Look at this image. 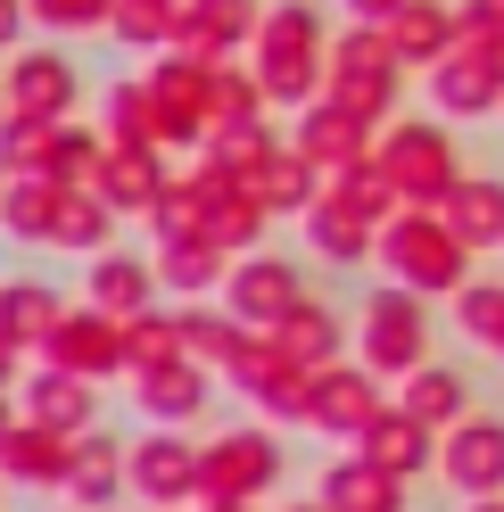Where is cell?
<instances>
[{
  "label": "cell",
  "instance_id": "obj_5",
  "mask_svg": "<svg viewBox=\"0 0 504 512\" xmlns=\"http://www.w3.org/2000/svg\"><path fill=\"white\" fill-rule=\"evenodd\" d=\"M381 166H389L405 207H447V190L471 174L455 133H447V116H397V124H381Z\"/></svg>",
  "mask_w": 504,
  "mask_h": 512
},
{
  "label": "cell",
  "instance_id": "obj_27",
  "mask_svg": "<svg viewBox=\"0 0 504 512\" xmlns=\"http://www.w3.org/2000/svg\"><path fill=\"white\" fill-rule=\"evenodd\" d=\"M298 232H306V248L323 256L331 273H356V265H372V248H381V223H364L356 207H339V199H314L298 215Z\"/></svg>",
  "mask_w": 504,
  "mask_h": 512
},
{
  "label": "cell",
  "instance_id": "obj_2",
  "mask_svg": "<svg viewBox=\"0 0 504 512\" xmlns=\"http://www.w3.org/2000/svg\"><path fill=\"white\" fill-rule=\"evenodd\" d=\"M372 265H381L397 290L463 298V281H471V240H463L438 207H397V215L381 223V248H372Z\"/></svg>",
  "mask_w": 504,
  "mask_h": 512
},
{
  "label": "cell",
  "instance_id": "obj_23",
  "mask_svg": "<svg viewBox=\"0 0 504 512\" xmlns=\"http://www.w3.org/2000/svg\"><path fill=\"white\" fill-rule=\"evenodd\" d=\"M166 182H174L166 149H124V141H108V166H100V182H91V190H100L116 215L149 223V215H157V199H166Z\"/></svg>",
  "mask_w": 504,
  "mask_h": 512
},
{
  "label": "cell",
  "instance_id": "obj_30",
  "mask_svg": "<svg viewBox=\"0 0 504 512\" xmlns=\"http://www.w3.org/2000/svg\"><path fill=\"white\" fill-rule=\"evenodd\" d=\"M356 455H372V463L397 471V479H422V471H438V430H430V422H414L405 405H389L381 422L356 438Z\"/></svg>",
  "mask_w": 504,
  "mask_h": 512
},
{
  "label": "cell",
  "instance_id": "obj_39",
  "mask_svg": "<svg viewBox=\"0 0 504 512\" xmlns=\"http://www.w3.org/2000/svg\"><path fill=\"white\" fill-rule=\"evenodd\" d=\"M265 223H273V207H265L248 182H232L224 199L207 207V240H224L232 256H248V248H265Z\"/></svg>",
  "mask_w": 504,
  "mask_h": 512
},
{
  "label": "cell",
  "instance_id": "obj_28",
  "mask_svg": "<svg viewBox=\"0 0 504 512\" xmlns=\"http://www.w3.org/2000/svg\"><path fill=\"white\" fill-rule=\"evenodd\" d=\"M273 347H281V356H290V364H306V372H323V364H339V356H348V347H356V331L348 323H339V314L323 306V298H298L290 314H281V323H273Z\"/></svg>",
  "mask_w": 504,
  "mask_h": 512
},
{
  "label": "cell",
  "instance_id": "obj_44",
  "mask_svg": "<svg viewBox=\"0 0 504 512\" xmlns=\"http://www.w3.org/2000/svg\"><path fill=\"white\" fill-rule=\"evenodd\" d=\"M50 149H58V124L50 116H9V124H0V166H9V174H50Z\"/></svg>",
  "mask_w": 504,
  "mask_h": 512
},
{
  "label": "cell",
  "instance_id": "obj_55",
  "mask_svg": "<svg viewBox=\"0 0 504 512\" xmlns=\"http://www.w3.org/2000/svg\"><path fill=\"white\" fill-rule=\"evenodd\" d=\"M471 9H488V17H496V25H504V0H471Z\"/></svg>",
  "mask_w": 504,
  "mask_h": 512
},
{
  "label": "cell",
  "instance_id": "obj_12",
  "mask_svg": "<svg viewBox=\"0 0 504 512\" xmlns=\"http://www.w3.org/2000/svg\"><path fill=\"white\" fill-rule=\"evenodd\" d=\"M133 504H199V438L149 422L133 438Z\"/></svg>",
  "mask_w": 504,
  "mask_h": 512
},
{
  "label": "cell",
  "instance_id": "obj_31",
  "mask_svg": "<svg viewBox=\"0 0 504 512\" xmlns=\"http://www.w3.org/2000/svg\"><path fill=\"white\" fill-rule=\"evenodd\" d=\"M58 207H67V182H50V174H9L0 232H9L17 248H50V240H58Z\"/></svg>",
  "mask_w": 504,
  "mask_h": 512
},
{
  "label": "cell",
  "instance_id": "obj_32",
  "mask_svg": "<svg viewBox=\"0 0 504 512\" xmlns=\"http://www.w3.org/2000/svg\"><path fill=\"white\" fill-rule=\"evenodd\" d=\"M455 223V232L471 240V256H488V248H504V174H480L471 166L455 190H447V207H438Z\"/></svg>",
  "mask_w": 504,
  "mask_h": 512
},
{
  "label": "cell",
  "instance_id": "obj_22",
  "mask_svg": "<svg viewBox=\"0 0 504 512\" xmlns=\"http://www.w3.org/2000/svg\"><path fill=\"white\" fill-rule=\"evenodd\" d=\"M17 405L34 413V422L67 430V438L100 430V380H83V372H58V364H34V372L17 380Z\"/></svg>",
  "mask_w": 504,
  "mask_h": 512
},
{
  "label": "cell",
  "instance_id": "obj_1",
  "mask_svg": "<svg viewBox=\"0 0 504 512\" xmlns=\"http://www.w3.org/2000/svg\"><path fill=\"white\" fill-rule=\"evenodd\" d=\"M248 67H257L273 108H290V116L314 108L323 83H331V17L314 9V0H273L257 42H248Z\"/></svg>",
  "mask_w": 504,
  "mask_h": 512
},
{
  "label": "cell",
  "instance_id": "obj_20",
  "mask_svg": "<svg viewBox=\"0 0 504 512\" xmlns=\"http://www.w3.org/2000/svg\"><path fill=\"white\" fill-rule=\"evenodd\" d=\"M133 496V438H116V430H83L75 438V463H67V504L83 512H108Z\"/></svg>",
  "mask_w": 504,
  "mask_h": 512
},
{
  "label": "cell",
  "instance_id": "obj_33",
  "mask_svg": "<svg viewBox=\"0 0 504 512\" xmlns=\"http://www.w3.org/2000/svg\"><path fill=\"white\" fill-rule=\"evenodd\" d=\"M397 405L414 413V422H430V430H455L463 413H471V380H463V364H422V372H405L397 380Z\"/></svg>",
  "mask_w": 504,
  "mask_h": 512
},
{
  "label": "cell",
  "instance_id": "obj_38",
  "mask_svg": "<svg viewBox=\"0 0 504 512\" xmlns=\"http://www.w3.org/2000/svg\"><path fill=\"white\" fill-rule=\"evenodd\" d=\"M116 207L100 199V190H67V207H58V256H100V248H116Z\"/></svg>",
  "mask_w": 504,
  "mask_h": 512
},
{
  "label": "cell",
  "instance_id": "obj_52",
  "mask_svg": "<svg viewBox=\"0 0 504 512\" xmlns=\"http://www.w3.org/2000/svg\"><path fill=\"white\" fill-rule=\"evenodd\" d=\"M463 512H504V496H463Z\"/></svg>",
  "mask_w": 504,
  "mask_h": 512
},
{
  "label": "cell",
  "instance_id": "obj_16",
  "mask_svg": "<svg viewBox=\"0 0 504 512\" xmlns=\"http://www.w3.org/2000/svg\"><path fill=\"white\" fill-rule=\"evenodd\" d=\"M67 463H75V438L34 422V413H17V430L0 438V479L25 496H67Z\"/></svg>",
  "mask_w": 504,
  "mask_h": 512
},
{
  "label": "cell",
  "instance_id": "obj_18",
  "mask_svg": "<svg viewBox=\"0 0 504 512\" xmlns=\"http://www.w3.org/2000/svg\"><path fill=\"white\" fill-rule=\"evenodd\" d=\"M290 149L306 157V166L339 174V166H356V157H372V149H381V124L348 116L339 100H314V108H298V116H290Z\"/></svg>",
  "mask_w": 504,
  "mask_h": 512
},
{
  "label": "cell",
  "instance_id": "obj_13",
  "mask_svg": "<svg viewBox=\"0 0 504 512\" xmlns=\"http://www.w3.org/2000/svg\"><path fill=\"white\" fill-rule=\"evenodd\" d=\"M42 364L83 372V380H124V372H133V364H124V323H116V314H100L91 298H75V306H67V323L50 331Z\"/></svg>",
  "mask_w": 504,
  "mask_h": 512
},
{
  "label": "cell",
  "instance_id": "obj_19",
  "mask_svg": "<svg viewBox=\"0 0 504 512\" xmlns=\"http://www.w3.org/2000/svg\"><path fill=\"white\" fill-rule=\"evenodd\" d=\"M83 298L116 314V323H133V314H149L157 298H166V281H157V256H133V248H100L83 256Z\"/></svg>",
  "mask_w": 504,
  "mask_h": 512
},
{
  "label": "cell",
  "instance_id": "obj_50",
  "mask_svg": "<svg viewBox=\"0 0 504 512\" xmlns=\"http://www.w3.org/2000/svg\"><path fill=\"white\" fill-rule=\"evenodd\" d=\"M17 413H25V405H17V389H0V438L17 430Z\"/></svg>",
  "mask_w": 504,
  "mask_h": 512
},
{
  "label": "cell",
  "instance_id": "obj_48",
  "mask_svg": "<svg viewBox=\"0 0 504 512\" xmlns=\"http://www.w3.org/2000/svg\"><path fill=\"white\" fill-rule=\"evenodd\" d=\"M339 9H348V17H364V25H389L405 0H339Z\"/></svg>",
  "mask_w": 504,
  "mask_h": 512
},
{
  "label": "cell",
  "instance_id": "obj_36",
  "mask_svg": "<svg viewBox=\"0 0 504 512\" xmlns=\"http://www.w3.org/2000/svg\"><path fill=\"white\" fill-rule=\"evenodd\" d=\"M248 190H257V199L273 207V223H281V215H290V223H298V215H306L314 199H323V166H306V157H298L290 141H281V149L265 157V166H257V174H248Z\"/></svg>",
  "mask_w": 504,
  "mask_h": 512
},
{
  "label": "cell",
  "instance_id": "obj_24",
  "mask_svg": "<svg viewBox=\"0 0 504 512\" xmlns=\"http://www.w3.org/2000/svg\"><path fill=\"white\" fill-rule=\"evenodd\" d=\"M58 323H67V290H50L42 273H0V339H17L25 356H42Z\"/></svg>",
  "mask_w": 504,
  "mask_h": 512
},
{
  "label": "cell",
  "instance_id": "obj_21",
  "mask_svg": "<svg viewBox=\"0 0 504 512\" xmlns=\"http://www.w3.org/2000/svg\"><path fill=\"white\" fill-rule=\"evenodd\" d=\"M430 108L447 116V124H480V116H496V108H504L496 58H480V50H447V58L430 67Z\"/></svg>",
  "mask_w": 504,
  "mask_h": 512
},
{
  "label": "cell",
  "instance_id": "obj_37",
  "mask_svg": "<svg viewBox=\"0 0 504 512\" xmlns=\"http://www.w3.org/2000/svg\"><path fill=\"white\" fill-rule=\"evenodd\" d=\"M323 199H339V207H356L364 223H389L405 199H397V182H389V166H381V149L372 157H356V166H339V174H323Z\"/></svg>",
  "mask_w": 504,
  "mask_h": 512
},
{
  "label": "cell",
  "instance_id": "obj_40",
  "mask_svg": "<svg viewBox=\"0 0 504 512\" xmlns=\"http://www.w3.org/2000/svg\"><path fill=\"white\" fill-rule=\"evenodd\" d=\"M100 166H108V133L100 124H58V149H50V182H67V190H91L100 182Z\"/></svg>",
  "mask_w": 504,
  "mask_h": 512
},
{
  "label": "cell",
  "instance_id": "obj_3",
  "mask_svg": "<svg viewBox=\"0 0 504 512\" xmlns=\"http://www.w3.org/2000/svg\"><path fill=\"white\" fill-rule=\"evenodd\" d=\"M397 91H405V58L389 42V25L348 17L331 34V83H323V100H339L364 124H397Z\"/></svg>",
  "mask_w": 504,
  "mask_h": 512
},
{
  "label": "cell",
  "instance_id": "obj_42",
  "mask_svg": "<svg viewBox=\"0 0 504 512\" xmlns=\"http://www.w3.org/2000/svg\"><path fill=\"white\" fill-rule=\"evenodd\" d=\"M108 42H116V50H141V58L174 50V9H166V0H116Z\"/></svg>",
  "mask_w": 504,
  "mask_h": 512
},
{
  "label": "cell",
  "instance_id": "obj_35",
  "mask_svg": "<svg viewBox=\"0 0 504 512\" xmlns=\"http://www.w3.org/2000/svg\"><path fill=\"white\" fill-rule=\"evenodd\" d=\"M248 339H257V331H248V323H240V314H232L224 298H215V306H199V298L182 306V347H191V356H199L215 380H224V372L240 364V347H248Z\"/></svg>",
  "mask_w": 504,
  "mask_h": 512
},
{
  "label": "cell",
  "instance_id": "obj_9",
  "mask_svg": "<svg viewBox=\"0 0 504 512\" xmlns=\"http://www.w3.org/2000/svg\"><path fill=\"white\" fill-rule=\"evenodd\" d=\"M0 83H9V116H50V124H67L75 100H83L75 58H67V50H50V42L9 50V58H0Z\"/></svg>",
  "mask_w": 504,
  "mask_h": 512
},
{
  "label": "cell",
  "instance_id": "obj_29",
  "mask_svg": "<svg viewBox=\"0 0 504 512\" xmlns=\"http://www.w3.org/2000/svg\"><path fill=\"white\" fill-rule=\"evenodd\" d=\"M455 34H463V9L455 0H405V9L389 17V42H397V58H405V75H430L438 58L455 50Z\"/></svg>",
  "mask_w": 504,
  "mask_h": 512
},
{
  "label": "cell",
  "instance_id": "obj_57",
  "mask_svg": "<svg viewBox=\"0 0 504 512\" xmlns=\"http://www.w3.org/2000/svg\"><path fill=\"white\" fill-rule=\"evenodd\" d=\"M0 124H9V83H0Z\"/></svg>",
  "mask_w": 504,
  "mask_h": 512
},
{
  "label": "cell",
  "instance_id": "obj_11",
  "mask_svg": "<svg viewBox=\"0 0 504 512\" xmlns=\"http://www.w3.org/2000/svg\"><path fill=\"white\" fill-rule=\"evenodd\" d=\"M438 479L455 496H504V413L471 405L455 430H438Z\"/></svg>",
  "mask_w": 504,
  "mask_h": 512
},
{
  "label": "cell",
  "instance_id": "obj_10",
  "mask_svg": "<svg viewBox=\"0 0 504 512\" xmlns=\"http://www.w3.org/2000/svg\"><path fill=\"white\" fill-rule=\"evenodd\" d=\"M141 75H149V91H157V108H166L174 149H207V108H215V67H207V58L157 50Z\"/></svg>",
  "mask_w": 504,
  "mask_h": 512
},
{
  "label": "cell",
  "instance_id": "obj_53",
  "mask_svg": "<svg viewBox=\"0 0 504 512\" xmlns=\"http://www.w3.org/2000/svg\"><path fill=\"white\" fill-rule=\"evenodd\" d=\"M191 512H265V504H191Z\"/></svg>",
  "mask_w": 504,
  "mask_h": 512
},
{
  "label": "cell",
  "instance_id": "obj_26",
  "mask_svg": "<svg viewBox=\"0 0 504 512\" xmlns=\"http://www.w3.org/2000/svg\"><path fill=\"white\" fill-rule=\"evenodd\" d=\"M157 281H166L174 298H224V281H232V248L224 240H207V232H182V240H157Z\"/></svg>",
  "mask_w": 504,
  "mask_h": 512
},
{
  "label": "cell",
  "instance_id": "obj_15",
  "mask_svg": "<svg viewBox=\"0 0 504 512\" xmlns=\"http://www.w3.org/2000/svg\"><path fill=\"white\" fill-rule=\"evenodd\" d=\"M257 25H265V0H182L174 9V50L224 67V58H248Z\"/></svg>",
  "mask_w": 504,
  "mask_h": 512
},
{
  "label": "cell",
  "instance_id": "obj_47",
  "mask_svg": "<svg viewBox=\"0 0 504 512\" xmlns=\"http://www.w3.org/2000/svg\"><path fill=\"white\" fill-rule=\"evenodd\" d=\"M25 25H34V9H25V0H0V58L25 50Z\"/></svg>",
  "mask_w": 504,
  "mask_h": 512
},
{
  "label": "cell",
  "instance_id": "obj_54",
  "mask_svg": "<svg viewBox=\"0 0 504 512\" xmlns=\"http://www.w3.org/2000/svg\"><path fill=\"white\" fill-rule=\"evenodd\" d=\"M488 58H496V75H504V25H496V42H488Z\"/></svg>",
  "mask_w": 504,
  "mask_h": 512
},
{
  "label": "cell",
  "instance_id": "obj_34",
  "mask_svg": "<svg viewBox=\"0 0 504 512\" xmlns=\"http://www.w3.org/2000/svg\"><path fill=\"white\" fill-rule=\"evenodd\" d=\"M100 133H108V141H124V149H174V133H166V108H157L149 75H124V83L108 91Z\"/></svg>",
  "mask_w": 504,
  "mask_h": 512
},
{
  "label": "cell",
  "instance_id": "obj_7",
  "mask_svg": "<svg viewBox=\"0 0 504 512\" xmlns=\"http://www.w3.org/2000/svg\"><path fill=\"white\" fill-rule=\"evenodd\" d=\"M224 380H232V389L265 413L273 430H306V422H314V372L281 356V347H273V331H257V339H248V347H240V364H232Z\"/></svg>",
  "mask_w": 504,
  "mask_h": 512
},
{
  "label": "cell",
  "instance_id": "obj_43",
  "mask_svg": "<svg viewBox=\"0 0 504 512\" xmlns=\"http://www.w3.org/2000/svg\"><path fill=\"white\" fill-rule=\"evenodd\" d=\"M455 331H463L471 347H488V356H504V281H480V273L463 281V298H455Z\"/></svg>",
  "mask_w": 504,
  "mask_h": 512
},
{
  "label": "cell",
  "instance_id": "obj_41",
  "mask_svg": "<svg viewBox=\"0 0 504 512\" xmlns=\"http://www.w3.org/2000/svg\"><path fill=\"white\" fill-rule=\"evenodd\" d=\"M174 356H191L182 347V306H149V314H133L124 323V364H174Z\"/></svg>",
  "mask_w": 504,
  "mask_h": 512
},
{
  "label": "cell",
  "instance_id": "obj_51",
  "mask_svg": "<svg viewBox=\"0 0 504 512\" xmlns=\"http://www.w3.org/2000/svg\"><path fill=\"white\" fill-rule=\"evenodd\" d=\"M273 512H331L323 496H298V504H273Z\"/></svg>",
  "mask_w": 504,
  "mask_h": 512
},
{
  "label": "cell",
  "instance_id": "obj_6",
  "mask_svg": "<svg viewBox=\"0 0 504 512\" xmlns=\"http://www.w3.org/2000/svg\"><path fill=\"white\" fill-rule=\"evenodd\" d=\"M356 356L381 372V380L422 372V364H430V298L381 281V290L364 298V314H356Z\"/></svg>",
  "mask_w": 504,
  "mask_h": 512
},
{
  "label": "cell",
  "instance_id": "obj_49",
  "mask_svg": "<svg viewBox=\"0 0 504 512\" xmlns=\"http://www.w3.org/2000/svg\"><path fill=\"white\" fill-rule=\"evenodd\" d=\"M17 380H25V347L0 339V389H17Z\"/></svg>",
  "mask_w": 504,
  "mask_h": 512
},
{
  "label": "cell",
  "instance_id": "obj_8",
  "mask_svg": "<svg viewBox=\"0 0 504 512\" xmlns=\"http://www.w3.org/2000/svg\"><path fill=\"white\" fill-rule=\"evenodd\" d=\"M381 413H389V380L372 372L364 356H339V364L314 372V422H306V430H323V438H348V446H356L372 422H381Z\"/></svg>",
  "mask_w": 504,
  "mask_h": 512
},
{
  "label": "cell",
  "instance_id": "obj_17",
  "mask_svg": "<svg viewBox=\"0 0 504 512\" xmlns=\"http://www.w3.org/2000/svg\"><path fill=\"white\" fill-rule=\"evenodd\" d=\"M124 380H133V413H141V422H166V430L199 422V413H207V397H215V372H207L199 356L141 364V372H124Z\"/></svg>",
  "mask_w": 504,
  "mask_h": 512
},
{
  "label": "cell",
  "instance_id": "obj_46",
  "mask_svg": "<svg viewBox=\"0 0 504 512\" xmlns=\"http://www.w3.org/2000/svg\"><path fill=\"white\" fill-rule=\"evenodd\" d=\"M25 9H34V25H42V34L75 42V34H108L116 0H25Z\"/></svg>",
  "mask_w": 504,
  "mask_h": 512
},
{
  "label": "cell",
  "instance_id": "obj_60",
  "mask_svg": "<svg viewBox=\"0 0 504 512\" xmlns=\"http://www.w3.org/2000/svg\"><path fill=\"white\" fill-rule=\"evenodd\" d=\"M67 512H83V504H67Z\"/></svg>",
  "mask_w": 504,
  "mask_h": 512
},
{
  "label": "cell",
  "instance_id": "obj_4",
  "mask_svg": "<svg viewBox=\"0 0 504 512\" xmlns=\"http://www.w3.org/2000/svg\"><path fill=\"white\" fill-rule=\"evenodd\" d=\"M281 430L273 422H240V430H215L199 438V504H265L281 488Z\"/></svg>",
  "mask_w": 504,
  "mask_h": 512
},
{
  "label": "cell",
  "instance_id": "obj_25",
  "mask_svg": "<svg viewBox=\"0 0 504 512\" xmlns=\"http://www.w3.org/2000/svg\"><path fill=\"white\" fill-rule=\"evenodd\" d=\"M405 488L414 479H397V471H381L372 455H339V463H323V479H314V496H323L331 512H405Z\"/></svg>",
  "mask_w": 504,
  "mask_h": 512
},
{
  "label": "cell",
  "instance_id": "obj_58",
  "mask_svg": "<svg viewBox=\"0 0 504 512\" xmlns=\"http://www.w3.org/2000/svg\"><path fill=\"white\" fill-rule=\"evenodd\" d=\"M0 199H9V166H0Z\"/></svg>",
  "mask_w": 504,
  "mask_h": 512
},
{
  "label": "cell",
  "instance_id": "obj_45",
  "mask_svg": "<svg viewBox=\"0 0 504 512\" xmlns=\"http://www.w3.org/2000/svg\"><path fill=\"white\" fill-rule=\"evenodd\" d=\"M207 149H215V157H224V166H232V174L248 182V174H257L265 157L281 149V133H273L265 116H248V124H224V133H207Z\"/></svg>",
  "mask_w": 504,
  "mask_h": 512
},
{
  "label": "cell",
  "instance_id": "obj_59",
  "mask_svg": "<svg viewBox=\"0 0 504 512\" xmlns=\"http://www.w3.org/2000/svg\"><path fill=\"white\" fill-rule=\"evenodd\" d=\"M166 9H182V0H166Z\"/></svg>",
  "mask_w": 504,
  "mask_h": 512
},
{
  "label": "cell",
  "instance_id": "obj_14",
  "mask_svg": "<svg viewBox=\"0 0 504 512\" xmlns=\"http://www.w3.org/2000/svg\"><path fill=\"white\" fill-rule=\"evenodd\" d=\"M306 298V273L290 265V256H273V248H248V256H232V281H224V306L240 314L248 331H273L281 314H290Z\"/></svg>",
  "mask_w": 504,
  "mask_h": 512
},
{
  "label": "cell",
  "instance_id": "obj_56",
  "mask_svg": "<svg viewBox=\"0 0 504 512\" xmlns=\"http://www.w3.org/2000/svg\"><path fill=\"white\" fill-rule=\"evenodd\" d=\"M124 512H174V504H124Z\"/></svg>",
  "mask_w": 504,
  "mask_h": 512
}]
</instances>
